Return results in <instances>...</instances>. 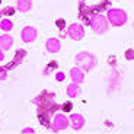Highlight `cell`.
I'll return each instance as SVG.
<instances>
[{"mask_svg": "<svg viewBox=\"0 0 134 134\" xmlns=\"http://www.w3.org/2000/svg\"><path fill=\"white\" fill-rule=\"evenodd\" d=\"M70 121H71V125H73L74 130H80V128L85 125V118L82 117V115H79V114H73L71 118H70Z\"/></svg>", "mask_w": 134, "mask_h": 134, "instance_id": "52a82bcc", "label": "cell"}, {"mask_svg": "<svg viewBox=\"0 0 134 134\" xmlns=\"http://www.w3.org/2000/svg\"><path fill=\"white\" fill-rule=\"evenodd\" d=\"M47 50L50 53H58L60 51V41L55 40V38H51V40L47 41Z\"/></svg>", "mask_w": 134, "mask_h": 134, "instance_id": "8fae6325", "label": "cell"}, {"mask_svg": "<svg viewBox=\"0 0 134 134\" xmlns=\"http://www.w3.org/2000/svg\"><path fill=\"white\" fill-rule=\"evenodd\" d=\"M3 58H4V55H3V50H0V61L3 60Z\"/></svg>", "mask_w": 134, "mask_h": 134, "instance_id": "cb8c5ba5", "label": "cell"}, {"mask_svg": "<svg viewBox=\"0 0 134 134\" xmlns=\"http://www.w3.org/2000/svg\"><path fill=\"white\" fill-rule=\"evenodd\" d=\"M67 124H69L67 118L64 117L63 114H57L55 117H54V120H53V125H51V130H53V131L64 130V128H67Z\"/></svg>", "mask_w": 134, "mask_h": 134, "instance_id": "277c9868", "label": "cell"}, {"mask_svg": "<svg viewBox=\"0 0 134 134\" xmlns=\"http://www.w3.org/2000/svg\"><path fill=\"white\" fill-rule=\"evenodd\" d=\"M55 24H57V26L60 28V29H64V20H63V19H58Z\"/></svg>", "mask_w": 134, "mask_h": 134, "instance_id": "ffe728a7", "label": "cell"}, {"mask_svg": "<svg viewBox=\"0 0 134 134\" xmlns=\"http://www.w3.org/2000/svg\"><path fill=\"white\" fill-rule=\"evenodd\" d=\"M109 6H111L109 0H104L100 4H98V10H99V12H104V10L109 9Z\"/></svg>", "mask_w": 134, "mask_h": 134, "instance_id": "9a60e30c", "label": "cell"}, {"mask_svg": "<svg viewBox=\"0 0 134 134\" xmlns=\"http://www.w3.org/2000/svg\"><path fill=\"white\" fill-rule=\"evenodd\" d=\"M26 55V53H25L24 50H19L16 53V55H15V61L12 64H7L6 66V69L7 70H10V69H13V67H16V66H19L20 63H22V60H24V57Z\"/></svg>", "mask_w": 134, "mask_h": 134, "instance_id": "30bf717a", "label": "cell"}, {"mask_svg": "<svg viewBox=\"0 0 134 134\" xmlns=\"http://www.w3.org/2000/svg\"><path fill=\"white\" fill-rule=\"evenodd\" d=\"M2 13L6 15V16H7V15L10 16V15L15 13V9H13V7H6V9H3V12H2Z\"/></svg>", "mask_w": 134, "mask_h": 134, "instance_id": "ac0fdd59", "label": "cell"}, {"mask_svg": "<svg viewBox=\"0 0 134 134\" xmlns=\"http://www.w3.org/2000/svg\"><path fill=\"white\" fill-rule=\"evenodd\" d=\"M0 28H2L3 31H10L12 28H13V24H12L9 19H3L2 22H0Z\"/></svg>", "mask_w": 134, "mask_h": 134, "instance_id": "5bb4252c", "label": "cell"}, {"mask_svg": "<svg viewBox=\"0 0 134 134\" xmlns=\"http://www.w3.org/2000/svg\"><path fill=\"white\" fill-rule=\"evenodd\" d=\"M24 133H34V130H32V128H25Z\"/></svg>", "mask_w": 134, "mask_h": 134, "instance_id": "603a6c76", "label": "cell"}, {"mask_svg": "<svg viewBox=\"0 0 134 134\" xmlns=\"http://www.w3.org/2000/svg\"><path fill=\"white\" fill-rule=\"evenodd\" d=\"M61 109L63 111H70L71 109V104H64L63 107H61Z\"/></svg>", "mask_w": 134, "mask_h": 134, "instance_id": "44dd1931", "label": "cell"}, {"mask_svg": "<svg viewBox=\"0 0 134 134\" xmlns=\"http://www.w3.org/2000/svg\"><path fill=\"white\" fill-rule=\"evenodd\" d=\"M69 35H70L73 40H76V41L82 40V38H83V35H85L83 26H82V25H79V24L70 25V26H69Z\"/></svg>", "mask_w": 134, "mask_h": 134, "instance_id": "5b68a950", "label": "cell"}, {"mask_svg": "<svg viewBox=\"0 0 134 134\" xmlns=\"http://www.w3.org/2000/svg\"><path fill=\"white\" fill-rule=\"evenodd\" d=\"M125 58H127V60H134V50L133 48L125 51Z\"/></svg>", "mask_w": 134, "mask_h": 134, "instance_id": "e0dca14e", "label": "cell"}, {"mask_svg": "<svg viewBox=\"0 0 134 134\" xmlns=\"http://www.w3.org/2000/svg\"><path fill=\"white\" fill-rule=\"evenodd\" d=\"M32 7V0H18V9L20 12H28Z\"/></svg>", "mask_w": 134, "mask_h": 134, "instance_id": "7c38bea8", "label": "cell"}, {"mask_svg": "<svg viewBox=\"0 0 134 134\" xmlns=\"http://www.w3.org/2000/svg\"><path fill=\"white\" fill-rule=\"evenodd\" d=\"M64 79V74L63 73H57V80H63Z\"/></svg>", "mask_w": 134, "mask_h": 134, "instance_id": "7402d4cb", "label": "cell"}, {"mask_svg": "<svg viewBox=\"0 0 134 134\" xmlns=\"http://www.w3.org/2000/svg\"><path fill=\"white\" fill-rule=\"evenodd\" d=\"M77 93H79V87L76 86V83L70 85V86H67V95H69L70 98H76Z\"/></svg>", "mask_w": 134, "mask_h": 134, "instance_id": "4fadbf2b", "label": "cell"}, {"mask_svg": "<svg viewBox=\"0 0 134 134\" xmlns=\"http://www.w3.org/2000/svg\"><path fill=\"white\" fill-rule=\"evenodd\" d=\"M35 38H37V31L34 29L32 26L24 28V31H22V40L25 42H32V41H35Z\"/></svg>", "mask_w": 134, "mask_h": 134, "instance_id": "8992f818", "label": "cell"}, {"mask_svg": "<svg viewBox=\"0 0 134 134\" xmlns=\"http://www.w3.org/2000/svg\"><path fill=\"white\" fill-rule=\"evenodd\" d=\"M53 67H57V63H55V61H51V63H50V66H48L47 67V71H45V73H50V71H51V69H53Z\"/></svg>", "mask_w": 134, "mask_h": 134, "instance_id": "d6986e66", "label": "cell"}, {"mask_svg": "<svg viewBox=\"0 0 134 134\" xmlns=\"http://www.w3.org/2000/svg\"><path fill=\"white\" fill-rule=\"evenodd\" d=\"M108 19L112 25L121 26V25H124L127 22V13L121 9H111L108 12Z\"/></svg>", "mask_w": 134, "mask_h": 134, "instance_id": "7a4b0ae2", "label": "cell"}, {"mask_svg": "<svg viewBox=\"0 0 134 134\" xmlns=\"http://www.w3.org/2000/svg\"><path fill=\"white\" fill-rule=\"evenodd\" d=\"M91 26L96 34H104L108 29V20L104 15H95L91 19Z\"/></svg>", "mask_w": 134, "mask_h": 134, "instance_id": "3957f363", "label": "cell"}, {"mask_svg": "<svg viewBox=\"0 0 134 134\" xmlns=\"http://www.w3.org/2000/svg\"><path fill=\"white\" fill-rule=\"evenodd\" d=\"M70 76H71V79H73V82L76 85L82 83V82H83V79H85L83 71H82L80 69H77V67H74V69H71V70H70Z\"/></svg>", "mask_w": 134, "mask_h": 134, "instance_id": "9c48e42d", "label": "cell"}, {"mask_svg": "<svg viewBox=\"0 0 134 134\" xmlns=\"http://www.w3.org/2000/svg\"><path fill=\"white\" fill-rule=\"evenodd\" d=\"M7 77V69L6 67H0V80H4Z\"/></svg>", "mask_w": 134, "mask_h": 134, "instance_id": "2e32d148", "label": "cell"}, {"mask_svg": "<svg viewBox=\"0 0 134 134\" xmlns=\"http://www.w3.org/2000/svg\"><path fill=\"white\" fill-rule=\"evenodd\" d=\"M12 44H13V38L12 35H2L0 37V50H9L12 47Z\"/></svg>", "mask_w": 134, "mask_h": 134, "instance_id": "ba28073f", "label": "cell"}, {"mask_svg": "<svg viewBox=\"0 0 134 134\" xmlns=\"http://www.w3.org/2000/svg\"><path fill=\"white\" fill-rule=\"evenodd\" d=\"M76 63L79 64V67H80L82 70H91L92 67L95 66V57H93V54L83 51V53L77 54Z\"/></svg>", "mask_w": 134, "mask_h": 134, "instance_id": "6da1fadb", "label": "cell"}]
</instances>
